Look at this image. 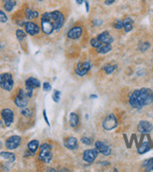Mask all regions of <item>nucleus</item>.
I'll use <instances>...</instances> for the list:
<instances>
[{
  "label": "nucleus",
  "mask_w": 153,
  "mask_h": 172,
  "mask_svg": "<svg viewBox=\"0 0 153 172\" xmlns=\"http://www.w3.org/2000/svg\"><path fill=\"white\" fill-rule=\"evenodd\" d=\"M150 149H151V146H150L149 142H148V141H144V142L141 144V146L138 147L137 152H138L139 154H144V153L149 152Z\"/></svg>",
  "instance_id": "nucleus-18"
},
{
  "label": "nucleus",
  "mask_w": 153,
  "mask_h": 172,
  "mask_svg": "<svg viewBox=\"0 0 153 172\" xmlns=\"http://www.w3.org/2000/svg\"><path fill=\"white\" fill-rule=\"evenodd\" d=\"M83 34V28L79 26H76L71 27L69 31H68V37L71 40H77Z\"/></svg>",
  "instance_id": "nucleus-14"
},
{
  "label": "nucleus",
  "mask_w": 153,
  "mask_h": 172,
  "mask_svg": "<svg viewBox=\"0 0 153 172\" xmlns=\"http://www.w3.org/2000/svg\"><path fill=\"white\" fill-rule=\"evenodd\" d=\"M70 125L72 128L77 127L79 124V117L76 113H71L70 114Z\"/></svg>",
  "instance_id": "nucleus-21"
},
{
  "label": "nucleus",
  "mask_w": 153,
  "mask_h": 172,
  "mask_svg": "<svg viewBox=\"0 0 153 172\" xmlns=\"http://www.w3.org/2000/svg\"><path fill=\"white\" fill-rule=\"evenodd\" d=\"M152 51H153V49H152Z\"/></svg>",
  "instance_id": "nucleus-44"
},
{
  "label": "nucleus",
  "mask_w": 153,
  "mask_h": 172,
  "mask_svg": "<svg viewBox=\"0 0 153 172\" xmlns=\"http://www.w3.org/2000/svg\"><path fill=\"white\" fill-rule=\"evenodd\" d=\"M1 118L7 127H9L14 120V112L10 108H4L1 111Z\"/></svg>",
  "instance_id": "nucleus-7"
},
{
  "label": "nucleus",
  "mask_w": 153,
  "mask_h": 172,
  "mask_svg": "<svg viewBox=\"0 0 153 172\" xmlns=\"http://www.w3.org/2000/svg\"><path fill=\"white\" fill-rule=\"evenodd\" d=\"M81 142L85 145H87V146H90L92 144V140L89 138V137H84L81 138Z\"/></svg>",
  "instance_id": "nucleus-34"
},
{
  "label": "nucleus",
  "mask_w": 153,
  "mask_h": 172,
  "mask_svg": "<svg viewBox=\"0 0 153 172\" xmlns=\"http://www.w3.org/2000/svg\"><path fill=\"white\" fill-rule=\"evenodd\" d=\"M27 92H25L24 90H20L17 96L14 99V104H16V106L20 107V108H24L27 105L28 102H27Z\"/></svg>",
  "instance_id": "nucleus-8"
},
{
  "label": "nucleus",
  "mask_w": 153,
  "mask_h": 172,
  "mask_svg": "<svg viewBox=\"0 0 153 172\" xmlns=\"http://www.w3.org/2000/svg\"><path fill=\"white\" fill-rule=\"evenodd\" d=\"M4 1H9V0H4Z\"/></svg>",
  "instance_id": "nucleus-42"
},
{
  "label": "nucleus",
  "mask_w": 153,
  "mask_h": 172,
  "mask_svg": "<svg viewBox=\"0 0 153 172\" xmlns=\"http://www.w3.org/2000/svg\"><path fill=\"white\" fill-rule=\"evenodd\" d=\"M43 118H44V120H45V122L47 123V125L50 126V122H49V120H48V118H47V115H46V111H45V110H43Z\"/></svg>",
  "instance_id": "nucleus-37"
},
{
  "label": "nucleus",
  "mask_w": 153,
  "mask_h": 172,
  "mask_svg": "<svg viewBox=\"0 0 153 172\" xmlns=\"http://www.w3.org/2000/svg\"><path fill=\"white\" fill-rule=\"evenodd\" d=\"M90 69H91L90 62L79 63V64H77V66H76V68H75V72H76V75H78L79 76H84L89 71Z\"/></svg>",
  "instance_id": "nucleus-12"
},
{
  "label": "nucleus",
  "mask_w": 153,
  "mask_h": 172,
  "mask_svg": "<svg viewBox=\"0 0 153 172\" xmlns=\"http://www.w3.org/2000/svg\"><path fill=\"white\" fill-rule=\"evenodd\" d=\"M123 24H124V30L126 33H128L130 31L133 30V20L131 18H125L123 20Z\"/></svg>",
  "instance_id": "nucleus-23"
},
{
  "label": "nucleus",
  "mask_w": 153,
  "mask_h": 172,
  "mask_svg": "<svg viewBox=\"0 0 153 172\" xmlns=\"http://www.w3.org/2000/svg\"><path fill=\"white\" fill-rule=\"evenodd\" d=\"M41 87V82L35 77H29L25 80V89H27V95L28 98L32 97L33 90Z\"/></svg>",
  "instance_id": "nucleus-5"
},
{
  "label": "nucleus",
  "mask_w": 153,
  "mask_h": 172,
  "mask_svg": "<svg viewBox=\"0 0 153 172\" xmlns=\"http://www.w3.org/2000/svg\"><path fill=\"white\" fill-rule=\"evenodd\" d=\"M16 37L19 42H22L24 39H25V37H27V34H25L24 31H23L22 29H17L16 30Z\"/></svg>",
  "instance_id": "nucleus-28"
},
{
  "label": "nucleus",
  "mask_w": 153,
  "mask_h": 172,
  "mask_svg": "<svg viewBox=\"0 0 153 172\" xmlns=\"http://www.w3.org/2000/svg\"><path fill=\"white\" fill-rule=\"evenodd\" d=\"M15 1L13 0H9V1H5V4H4V9L5 10L7 11H11L13 9V8L15 7Z\"/></svg>",
  "instance_id": "nucleus-26"
},
{
  "label": "nucleus",
  "mask_w": 153,
  "mask_h": 172,
  "mask_svg": "<svg viewBox=\"0 0 153 172\" xmlns=\"http://www.w3.org/2000/svg\"><path fill=\"white\" fill-rule=\"evenodd\" d=\"M53 146L48 143H44L41 146V152L39 154V160L44 163H49L53 158Z\"/></svg>",
  "instance_id": "nucleus-3"
},
{
  "label": "nucleus",
  "mask_w": 153,
  "mask_h": 172,
  "mask_svg": "<svg viewBox=\"0 0 153 172\" xmlns=\"http://www.w3.org/2000/svg\"><path fill=\"white\" fill-rule=\"evenodd\" d=\"M89 98H90V99H96V98H98V96L97 95H90V97H89Z\"/></svg>",
  "instance_id": "nucleus-40"
},
{
  "label": "nucleus",
  "mask_w": 153,
  "mask_h": 172,
  "mask_svg": "<svg viewBox=\"0 0 153 172\" xmlns=\"http://www.w3.org/2000/svg\"><path fill=\"white\" fill-rule=\"evenodd\" d=\"M22 143V138L21 137L19 136H12L10 137H9L6 142H5V146L6 148L9 151H12V150H15L17 149L18 147L21 145Z\"/></svg>",
  "instance_id": "nucleus-9"
},
{
  "label": "nucleus",
  "mask_w": 153,
  "mask_h": 172,
  "mask_svg": "<svg viewBox=\"0 0 153 172\" xmlns=\"http://www.w3.org/2000/svg\"><path fill=\"white\" fill-rule=\"evenodd\" d=\"M85 4H86V12H88L89 11V3L87 0H85Z\"/></svg>",
  "instance_id": "nucleus-38"
},
{
  "label": "nucleus",
  "mask_w": 153,
  "mask_h": 172,
  "mask_svg": "<svg viewBox=\"0 0 153 172\" xmlns=\"http://www.w3.org/2000/svg\"><path fill=\"white\" fill-rule=\"evenodd\" d=\"M118 119L114 114L108 115L103 121V128L106 131H111L118 126Z\"/></svg>",
  "instance_id": "nucleus-6"
},
{
  "label": "nucleus",
  "mask_w": 153,
  "mask_h": 172,
  "mask_svg": "<svg viewBox=\"0 0 153 172\" xmlns=\"http://www.w3.org/2000/svg\"><path fill=\"white\" fill-rule=\"evenodd\" d=\"M60 97H61V92H60L59 90H55V91H54V94H53V96H52L54 102H56V103H59V101H60Z\"/></svg>",
  "instance_id": "nucleus-31"
},
{
  "label": "nucleus",
  "mask_w": 153,
  "mask_h": 172,
  "mask_svg": "<svg viewBox=\"0 0 153 172\" xmlns=\"http://www.w3.org/2000/svg\"><path fill=\"white\" fill-rule=\"evenodd\" d=\"M137 130L140 134H149L152 132L153 130V126L152 124L150 123L149 121H147V120H141L139 122L138 124V127H137Z\"/></svg>",
  "instance_id": "nucleus-13"
},
{
  "label": "nucleus",
  "mask_w": 153,
  "mask_h": 172,
  "mask_svg": "<svg viewBox=\"0 0 153 172\" xmlns=\"http://www.w3.org/2000/svg\"><path fill=\"white\" fill-rule=\"evenodd\" d=\"M14 86L13 77L9 72L1 73L0 75V87L6 91H10Z\"/></svg>",
  "instance_id": "nucleus-4"
},
{
  "label": "nucleus",
  "mask_w": 153,
  "mask_h": 172,
  "mask_svg": "<svg viewBox=\"0 0 153 172\" xmlns=\"http://www.w3.org/2000/svg\"><path fill=\"white\" fill-rule=\"evenodd\" d=\"M149 47H150V43L148 42H143L140 43V45H139V49H140V51H141V52L147 51L148 49H149Z\"/></svg>",
  "instance_id": "nucleus-29"
},
{
  "label": "nucleus",
  "mask_w": 153,
  "mask_h": 172,
  "mask_svg": "<svg viewBox=\"0 0 153 172\" xmlns=\"http://www.w3.org/2000/svg\"><path fill=\"white\" fill-rule=\"evenodd\" d=\"M111 50H112L111 44H107V43H103L100 46L96 48V51L99 54H106V53L110 52Z\"/></svg>",
  "instance_id": "nucleus-22"
},
{
  "label": "nucleus",
  "mask_w": 153,
  "mask_h": 172,
  "mask_svg": "<svg viewBox=\"0 0 153 172\" xmlns=\"http://www.w3.org/2000/svg\"><path fill=\"white\" fill-rule=\"evenodd\" d=\"M0 156L3 157L5 160L9 161V163H14L15 160H16L15 155L12 153V152H0Z\"/></svg>",
  "instance_id": "nucleus-20"
},
{
  "label": "nucleus",
  "mask_w": 153,
  "mask_h": 172,
  "mask_svg": "<svg viewBox=\"0 0 153 172\" xmlns=\"http://www.w3.org/2000/svg\"><path fill=\"white\" fill-rule=\"evenodd\" d=\"M99 152L98 150L95 149H88L84 152L83 153V160L86 163H92L95 159L98 157Z\"/></svg>",
  "instance_id": "nucleus-10"
},
{
  "label": "nucleus",
  "mask_w": 153,
  "mask_h": 172,
  "mask_svg": "<svg viewBox=\"0 0 153 172\" xmlns=\"http://www.w3.org/2000/svg\"><path fill=\"white\" fill-rule=\"evenodd\" d=\"M40 147V142L38 140H31L28 144H27V149L28 151L33 154L35 155L36 152L38 151V149H39Z\"/></svg>",
  "instance_id": "nucleus-19"
},
{
  "label": "nucleus",
  "mask_w": 153,
  "mask_h": 172,
  "mask_svg": "<svg viewBox=\"0 0 153 172\" xmlns=\"http://www.w3.org/2000/svg\"><path fill=\"white\" fill-rule=\"evenodd\" d=\"M8 21V17L5 14V12L0 9V23H6Z\"/></svg>",
  "instance_id": "nucleus-35"
},
{
  "label": "nucleus",
  "mask_w": 153,
  "mask_h": 172,
  "mask_svg": "<svg viewBox=\"0 0 153 172\" xmlns=\"http://www.w3.org/2000/svg\"><path fill=\"white\" fill-rule=\"evenodd\" d=\"M42 89L44 91H50L51 90H52V87H51V84L48 83V82H44L42 84Z\"/></svg>",
  "instance_id": "nucleus-36"
},
{
  "label": "nucleus",
  "mask_w": 153,
  "mask_h": 172,
  "mask_svg": "<svg viewBox=\"0 0 153 172\" xmlns=\"http://www.w3.org/2000/svg\"><path fill=\"white\" fill-rule=\"evenodd\" d=\"M97 39L103 43H107V44H111L114 42V38L110 35V33L108 31H104L100 34L98 35Z\"/></svg>",
  "instance_id": "nucleus-17"
},
{
  "label": "nucleus",
  "mask_w": 153,
  "mask_h": 172,
  "mask_svg": "<svg viewBox=\"0 0 153 172\" xmlns=\"http://www.w3.org/2000/svg\"><path fill=\"white\" fill-rule=\"evenodd\" d=\"M84 2H85V0H76V3H77L78 5H82Z\"/></svg>",
  "instance_id": "nucleus-39"
},
{
  "label": "nucleus",
  "mask_w": 153,
  "mask_h": 172,
  "mask_svg": "<svg viewBox=\"0 0 153 172\" xmlns=\"http://www.w3.org/2000/svg\"><path fill=\"white\" fill-rule=\"evenodd\" d=\"M118 68L117 65H112V64H107L105 65L103 69L104 71L107 73V75H110V73H113L115 71V70H116Z\"/></svg>",
  "instance_id": "nucleus-27"
},
{
  "label": "nucleus",
  "mask_w": 153,
  "mask_h": 172,
  "mask_svg": "<svg viewBox=\"0 0 153 172\" xmlns=\"http://www.w3.org/2000/svg\"><path fill=\"white\" fill-rule=\"evenodd\" d=\"M95 147H96V149L98 150L99 153H101V154H104L105 156H108L111 154V149H110V147L103 142H100V141H96L95 143Z\"/></svg>",
  "instance_id": "nucleus-15"
},
{
  "label": "nucleus",
  "mask_w": 153,
  "mask_h": 172,
  "mask_svg": "<svg viewBox=\"0 0 153 172\" xmlns=\"http://www.w3.org/2000/svg\"><path fill=\"white\" fill-rule=\"evenodd\" d=\"M142 167L146 171H152L153 170V157L144 161V163L142 164Z\"/></svg>",
  "instance_id": "nucleus-25"
},
{
  "label": "nucleus",
  "mask_w": 153,
  "mask_h": 172,
  "mask_svg": "<svg viewBox=\"0 0 153 172\" xmlns=\"http://www.w3.org/2000/svg\"><path fill=\"white\" fill-rule=\"evenodd\" d=\"M21 114H22L24 117H31V116H32V112H31V110H30V109H28V108L22 109V110H21Z\"/></svg>",
  "instance_id": "nucleus-33"
},
{
  "label": "nucleus",
  "mask_w": 153,
  "mask_h": 172,
  "mask_svg": "<svg viewBox=\"0 0 153 172\" xmlns=\"http://www.w3.org/2000/svg\"><path fill=\"white\" fill-rule=\"evenodd\" d=\"M25 17L28 20H32V19H35V18H38L39 17V12L37 10H32L30 9H27L25 10Z\"/></svg>",
  "instance_id": "nucleus-24"
},
{
  "label": "nucleus",
  "mask_w": 153,
  "mask_h": 172,
  "mask_svg": "<svg viewBox=\"0 0 153 172\" xmlns=\"http://www.w3.org/2000/svg\"><path fill=\"white\" fill-rule=\"evenodd\" d=\"M113 27L116 28V29H122L124 27V24H123V21L121 20H116L115 23L113 24Z\"/></svg>",
  "instance_id": "nucleus-30"
},
{
  "label": "nucleus",
  "mask_w": 153,
  "mask_h": 172,
  "mask_svg": "<svg viewBox=\"0 0 153 172\" xmlns=\"http://www.w3.org/2000/svg\"><path fill=\"white\" fill-rule=\"evenodd\" d=\"M24 29H25V32L27 34L31 35V36H34V35H37L40 33V27L38 26L37 24L33 23V22H25L24 24Z\"/></svg>",
  "instance_id": "nucleus-11"
},
{
  "label": "nucleus",
  "mask_w": 153,
  "mask_h": 172,
  "mask_svg": "<svg viewBox=\"0 0 153 172\" xmlns=\"http://www.w3.org/2000/svg\"><path fill=\"white\" fill-rule=\"evenodd\" d=\"M40 1H42V0H40Z\"/></svg>",
  "instance_id": "nucleus-43"
},
{
  "label": "nucleus",
  "mask_w": 153,
  "mask_h": 172,
  "mask_svg": "<svg viewBox=\"0 0 153 172\" xmlns=\"http://www.w3.org/2000/svg\"><path fill=\"white\" fill-rule=\"evenodd\" d=\"M47 170H48V171H56V170L53 169V168H47Z\"/></svg>",
  "instance_id": "nucleus-41"
},
{
  "label": "nucleus",
  "mask_w": 153,
  "mask_h": 172,
  "mask_svg": "<svg viewBox=\"0 0 153 172\" xmlns=\"http://www.w3.org/2000/svg\"><path fill=\"white\" fill-rule=\"evenodd\" d=\"M64 146L68 150L71 151H74L78 149V141L75 137H70L64 139Z\"/></svg>",
  "instance_id": "nucleus-16"
},
{
  "label": "nucleus",
  "mask_w": 153,
  "mask_h": 172,
  "mask_svg": "<svg viewBox=\"0 0 153 172\" xmlns=\"http://www.w3.org/2000/svg\"><path fill=\"white\" fill-rule=\"evenodd\" d=\"M90 44H91L92 47H94V48L96 49V48H98L99 46H100L101 44H103V42H100L96 38V39H91V41H90Z\"/></svg>",
  "instance_id": "nucleus-32"
},
{
  "label": "nucleus",
  "mask_w": 153,
  "mask_h": 172,
  "mask_svg": "<svg viewBox=\"0 0 153 172\" xmlns=\"http://www.w3.org/2000/svg\"><path fill=\"white\" fill-rule=\"evenodd\" d=\"M43 15L46 18H48V20L53 24L56 31L59 30L63 27V24H64L65 17L58 10H54V11H51V12H45Z\"/></svg>",
  "instance_id": "nucleus-2"
},
{
  "label": "nucleus",
  "mask_w": 153,
  "mask_h": 172,
  "mask_svg": "<svg viewBox=\"0 0 153 172\" xmlns=\"http://www.w3.org/2000/svg\"><path fill=\"white\" fill-rule=\"evenodd\" d=\"M153 102V91L150 89L143 88L135 90L129 98V103L135 109H142Z\"/></svg>",
  "instance_id": "nucleus-1"
}]
</instances>
